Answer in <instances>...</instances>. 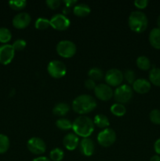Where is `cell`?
Segmentation results:
<instances>
[{
  "mask_svg": "<svg viewBox=\"0 0 160 161\" xmlns=\"http://www.w3.org/2000/svg\"><path fill=\"white\" fill-rule=\"evenodd\" d=\"M97 107V102L91 95L81 94L72 102V108L76 113L84 115L93 111Z\"/></svg>",
  "mask_w": 160,
  "mask_h": 161,
  "instance_id": "1",
  "label": "cell"
},
{
  "mask_svg": "<svg viewBox=\"0 0 160 161\" xmlns=\"http://www.w3.org/2000/svg\"><path fill=\"white\" fill-rule=\"evenodd\" d=\"M72 130L78 136L89 138L94 130L93 121L88 116H78L72 123Z\"/></svg>",
  "mask_w": 160,
  "mask_h": 161,
  "instance_id": "2",
  "label": "cell"
},
{
  "mask_svg": "<svg viewBox=\"0 0 160 161\" xmlns=\"http://www.w3.org/2000/svg\"><path fill=\"white\" fill-rule=\"evenodd\" d=\"M128 25L133 31L141 33L147 29L148 20L146 14L141 11H133L129 17Z\"/></svg>",
  "mask_w": 160,
  "mask_h": 161,
  "instance_id": "3",
  "label": "cell"
},
{
  "mask_svg": "<svg viewBox=\"0 0 160 161\" xmlns=\"http://www.w3.org/2000/svg\"><path fill=\"white\" fill-rule=\"evenodd\" d=\"M133 88L127 84L121 85L118 86L114 92V97L117 103H128L133 97Z\"/></svg>",
  "mask_w": 160,
  "mask_h": 161,
  "instance_id": "4",
  "label": "cell"
},
{
  "mask_svg": "<svg viewBox=\"0 0 160 161\" xmlns=\"http://www.w3.org/2000/svg\"><path fill=\"white\" fill-rule=\"evenodd\" d=\"M76 46L70 40L60 41L56 45V52L64 58H72L76 53Z\"/></svg>",
  "mask_w": 160,
  "mask_h": 161,
  "instance_id": "5",
  "label": "cell"
},
{
  "mask_svg": "<svg viewBox=\"0 0 160 161\" xmlns=\"http://www.w3.org/2000/svg\"><path fill=\"white\" fill-rule=\"evenodd\" d=\"M47 72L53 78L60 79L66 75L67 68L61 61L53 60L50 61L47 65Z\"/></svg>",
  "mask_w": 160,
  "mask_h": 161,
  "instance_id": "6",
  "label": "cell"
},
{
  "mask_svg": "<svg viewBox=\"0 0 160 161\" xmlns=\"http://www.w3.org/2000/svg\"><path fill=\"white\" fill-rule=\"evenodd\" d=\"M116 141V133L113 129L105 128L97 135V142L103 147L111 146Z\"/></svg>",
  "mask_w": 160,
  "mask_h": 161,
  "instance_id": "7",
  "label": "cell"
},
{
  "mask_svg": "<svg viewBox=\"0 0 160 161\" xmlns=\"http://www.w3.org/2000/svg\"><path fill=\"white\" fill-rule=\"evenodd\" d=\"M105 82L110 86H119L124 79L123 73L119 69H109L105 74Z\"/></svg>",
  "mask_w": 160,
  "mask_h": 161,
  "instance_id": "8",
  "label": "cell"
},
{
  "mask_svg": "<svg viewBox=\"0 0 160 161\" xmlns=\"http://www.w3.org/2000/svg\"><path fill=\"white\" fill-rule=\"evenodd\" d=\"M28 149L33 154L41 155L46 150V145L42 138L39 137H33L30 138L27 143Z\"/></svg>",
  "mask_w": 160,
  "mask_h": 161,
  "instance_id": "9",
  "label": "cell"
},
{
  "mask_svg": "<svg viewBox=\"0 0 160 161\" xmlns=\"http://www.w3.org/2000/svg\"><path fill=\"white\" fill-rule=\"evenodd\" d=\"M50 26L56 31H65L71 25L70 20L64 14H56L50 20Z\"/></svg>",
  "mask_w": 160,
  "mask_h": 161,
  "instance_id": "10",
  "label": "cell"
},
{
  "mask_svg": "<svg viewBox=\"0 0 160 161\" xmlns=\"http://www.w3.org/2000/svg\"><path fill=\"white\" fill-rule=\"evenodd\" d=\"M96 97L100 101H109L114 96V92L110 86L105 83H100L97 85L94 89Z\"/></svg>",
  "mask_w": 160,
  "mask_h": 161,
  "instance_id": "11",
  "label": "cell"
},
{
  "mask_svg": "<svg viewBox=\"0 0 160 161\" xmlns=\"http://www.w3.org/2000/svg\"><path fill=\"white\" fill-rule=\"evenodd\" d=\"M15 56V50L10 44H3L0 46V64H9Z\"/></svg>",
  "mask_w": 160,
  "mask_h": 161,
  "instance_id": "12",
  "label": "cell"
},
{
  "mask_svg": "<svg viewBox=\"0 0 160 161\" xmlns=\"http://www.w3.org/2000/svg\"><path fill=\"white\" fill-rule=\"evenodd\" d=\"M31 16L28 13H19L13 19V25L17 29H24L31 23Z\"/></svg>",
  "mask_w": 160,
  "mask_h": 161,
  "instance_id": "13",
  "label": "cell"
},
{
  "mask_svg": "<svg viewBox=\"0 0 160 161\" xmlns=\"http://www.w3.org/2000/svg\"><path fill=\"white\" fill-rule=\"evenodd\" d=\"M133 90L137 94H147L151 90V83L145 79H137L133 83Z\"/></svg>",
  "mask_w": 160,
  "mask_h": 161,
  "instance_id": "14",
  "label": "cell"
},
{
  "mask_svg": "<svg viewBox=\"0 0 160 161\" xmlns=\"http://www.w3.org/2000/svg\"><path fill=\"white\" fill-rule=\"evenodd\" d=\"M95 145L93 141L89 138H83L80 142V151L86 157H90L93 154Z\"/></svg>",
  "mask_w": 160,
  "mask_h": 161,
  "instance_id": "15",
  "label": "cell"
},
{
  "mask_svg": "<svg viewBox=\"0 0 160 161\" xmlns=\"http://www.w3.org/2000/svg\"><path fill=\"white\" fill-rule=\"evenodd\" d=\"M63 145L67 150L72 151L79 145V138L75 133H68L63 139Z\"/></svg>",
  "mask_w": 160,
  "mask_h": 161,
  "instance_id": "16",
  "label": "cell"
},
{
  "mask_svg": "<svg viewBox=\"0 0 160 161\" xmlns=\"http://www.w3.org/2000/svg\"><path fill=\"white\" fill-rule=\"evenodd\" d=\"M149 42L152 47L159 50L160 49V28H155L149 33Z\"/></svg>",
  "mask_w": 160,
  "mask_h": 161,
  "instance_id": "17",
  "label": "cell"
},
{
  "mask_svg": "<svg viewBox=\"0 0 160 161\" xmlns=\"http://www.w3.org/2000/svg\"><path fill=\"white\" fill-rule=\"evenodd\" d=\"M90 7L85 3L76 4L73 8V13L78 17H85L90 14Z\"/></svg>",
  "mask_w": 160,
  "mask_h": 161,
  "instance_id": "18",
  "label": "cell"
},
{
  "mask_svg": "<svg viewBox=\"0 0 160 161\" xmlns=\"http://www.w3.org/2000/svg\"><path fill=\"white\" fill-rule=\"evenodd\" d=\"M70 110V106L64 102H60L55 105L53 108V113L56 116H64Z\"/></svg>",
  "mask_w": 160,
  "mask_h": 161,
  "instance_id": "19",
  "label": "cell"
},
{
  "mask_svg": "<svg viewBox=\"0 0 160 161\" xmlns=\"http://www.w3.org/2000/svg\"><path fill=\"white\" fill-rule=\"evenodd\" d=\"M94 125L97 126L100 128H108L110 125V122L108 118L104 114L96 115L93 119Z\"/></svg>",
  "mask_w": 160,
  "mask_h": 161,
  "instance_id": "20",
  "label": "cell"
},
{
  "mask_svg": "<svg viewBox=\"0 0 160 161\" xmlns=\"http://www.w3.org/2000/svg\"><path fill=\"white\" fill-rule=\"evenodd\" d=\"M150 83L156 86H160V69L153 68L149 72Z\"/></svg>",
  "mask_w": 160,
  "mask_h": 161,
  "instance_id": "21",
  "label": "cell"
},
{
  "mask_svg": "<svg viewBox=\"0 0 160 161\" xmlns=\"http://www.w3.org/2000/svg\"><path fill=\"white\" fill-rule=\"evenodd\" d=\"M136 66L139 68L141 70L147 71L150 69L151 68V61L149 58H147L146 56H140L136 59Z\"/></svg>",
  "mask_w": 160,
  "mask_h": 161,
  "instance_id": "22",
  "label": "cell"
},
{
  "mask_svg": "<svg viewBox=\"0 0 160 161\" xmlns=\"http://www.w3.org/2000/svg\"><path fill=\"white\" fill-rule=\"evenodd\" d=\"M111 113L116 116H122L126 113V108L124 106V105L120 103H115L111 106Z\"/></svg>",
  "mask_w": 160,
  "mask_h": 161,
  "instance_id": "23",
  "label": "cell"
},
{
  "mask_svg": "<svg viewBox=\"0 0 160 161\" xmlns=\"http://www.w3.org/2000/svg\"><path fill=\"white\" fill-rule=\"evenodd\" d=\"M88 76L93 81H98L104 77L103 71L99 68H92L88 72Z\"/></svg>",
  "mask_w": 160,
  "mask_h": 161,
  "instance_id": "24",
  "label": "cell"
},
{
  "mask_svg": "<svg viewBox=\"0 0 160 161\" xmlns=\"http://www.w3.org/2000/svg\"><path fill=\"white\" fill-rule=\"evenodd\" d=\"M56 126L62 130H67L72 129V123L66 118H61L56 121Z\"/></svg>",
  "mask_w": 160,
  "mask_h": 161,
  "instance_id": "25",
  "label": "cell"
},
{
  "mask_svg": "<svg viewBox=\"0 0 160 161\" xmlns=\"http://www.w3.org/2000/svg\"><path fill=\"white\" fill-rule=\"evenodd\" d=\"M12 34L7 28H0V42L6 44L11 40Z\"/></svg>",
  "mask_w": 160,
  "mask_h": 161,
  "instance_id": "26",
  "label": "cell"
},
{
  "mask_svg": "<svg viewBox=\"0 0 160 161\" xmlns=\"http://www.w3.org/2000/svg\"><path fill=\"white\" fill-rule=\"evenodd\" d=\"M9 139L6 135L0 134V154H3L8 151L9 148Z\"/></svg>",
  "mask_w": 160,
  "mask_h": 161,
  "instance_id": "27",
  "label": "cell"
},
{
  "mask_svg": "<svg viewBox=\"0 0 160 161\" xmlns=\"http://www.w3.org/2000/svg\"><path fill=\"white\" fill-rule=\"evenodd\" d=\"M64 157L63 150L60 148H55L50 153V157L53 161H61Z\"/></svg>",
  "mask_w": 160,
  "mask_h": 161,
  "instance_id": "28",
  "label": "cell"
},
{
  "mask_svg": "<svg viewBox=\"0 0 160 161\" xmlns=\"http://www.w3.org/2000/svg\"><path fill=\"white\" fill-rule=\"evenodd\" d=\"M50 26V21L45 17H39L35 23V27L39 30H45Z\"/></svg>",
  "mask_w": 160,
  "mask_h": 161,
  "instance_id": "29",
  "label": "cell"
},
{
  "mask_svg": "<svg viewBox=\"0 0 160 161\" xmlns=\"http://www.w3.org/2000/svg\"><path fill=\"white\" fill-rule=\"evenodd\" d=\"M27 2L25 0H16V1H9V6L11 9L14 10H21L25 8Z\"/></svg>",
  "mask_w": 160,
  "mask_h": 161,
  "instance_id": "30",
  "label": "cell"
},
{
  "mask_svg": "<svg viewBox=\"0 0 160 161\" xmlns=\"http://www.w3.org/2000/svg\"><path fill=\"white\" fill-rule=\"evenodd\" d=\"M149 119L151 122L153 123L154 124L159 125L160 124V110L153 109L151 111L149 114Z\"/></svg>",
  "mask_w": 160,
  "mask_h": 161,
  "instance_id": "31",
  "label": "cell"
},
{
  "mask_svg": "<svg viewBox=\"0 0 160 161\" xmlns=\"http://www.w3.org/2000/svg\"><path fill=\"white\" fill-rule=\"evenodd\" d=\"M124 78L125 79L128 83L130 84H133L134 83V81L136 80V75H135V72H133L131 69H127L125 71L123 74Z\"/></svg>",
  "mask_w": 160,
  "mask_h": 161,
  "instance_id": "32",
  "label": "cell"
},
{
  "mask_svg": "<svg viewBox=\"0 0 160 161\" xmlns=\"http://www.w3.org/2000/svg\"><path fill=\"white\" fill-rule=\"evenodd\" d=\"M12 46L15 51H21L26 47L27 42L24 39H17L13 43Z\"/></svg>",
  "mask_w": 160,
  "mask_h": 161,
  "instance_id": "33",
  "label": "cell"
},
{
  "mask_svg": "<svg viewBox=\"0 0 160 161\" xmlns=\"http://www.w3.org/2000/svg\"><path fill=\"white\" fill-rule=\"evenodd\" d=\"M45 3L47 6L51 9H56L61 6V2L60 0H47Z\"/></svg>",
  "mask_w": 160,
  "mask_h": 161,
  "instance_id": "34",
  "label": "cell"
},
{
  "mask_svg": "<svg viewBox=\"0 0 160 161\" xmlns=\"http://www.w3.org/2000/svg\"><path fill=\"white\" fill-rule=\"evenodd\" d=\"M147 4H148L147 0H136L134 2V6L140 9H145L147 6Z\"/></svg>",
  "mask_w": 160,
  "mask_h": 161,
  "instance_id": "35",
  "label": "cell"
},
{
  "mask_svg": "<svg viewBox=\"0 0 160 161\" xmlns=\"http://www.w3.org/2000/svg\"><path fill=\"white\" fill-rule=\"evenodd\" d=\"M84 86L85 87L87 88L88 90H94L97 85H96L95 81L90 80V79H88V80H86V81H85Z\"/></svg>",
  "mask_w": 160,
  "mask_h": 161,
  "instance_id": "36",
  "label": "cell"
},
{
  "mask_svg": "<svg viewBox=\"0 0 160 161\" xmlns=\"http://www.w3.org/2000/svg\"><path fill=\"white\" fill-rule=\"evenodd\" d=\"M64 4H65L66 7H72V6H75L77 4L76 0H64Z\"/></svg>",
  "mask_w": 160,
  "mask_h": 161,
  "instance_id": "37",
  "label": "cell"
},
{
  "mask_svg": "<svg viewBox=\"0 0 160 161\" xmlns=\"http://www.w3.org/2000/svg\"><path fill=\"white\" fill-rule=\"evenodd\" d=\"M154 149L158 155H160V138L157 139L154 144Z\"/></svg>",
  "mask_w": 160,
  "mask_h": 161,
  "instance_id": "38",
  "label": "cell"
},
{
  "mask_svg": "<svg viewBox=\"0 0 160 161\" xmlns=\"http://www.w3.org/2000/svg\"><path fill=\"white\" fill-rule=\"evenodd\" d=\"M32 161H50V160L45 157H37V158L34 159Z\"/></svg>",
  "mask_w": 160,
  "mask_h": 161,
  "instance_id": "39",
  "label": "cell"
},
{
  "mask_svg": "<svg viewBox=\"0 0 160 161\" xmlns=\"http://www.w3.org/2000/svg\"><path fill=\"white\" fill-rule=\"evenodd\" d=\"M150 161H160V156L159 155L153 156V157H151Z\"/></svg>",
  "mask_w": 160,
  "mask_h": 161,
  "instance_id": "40",
  "label": "cell"
},
{
  "mask_svg": "<svg viewBox=\"0 0 160 161\" xmlns=\"http://www.w3.org/2000/svg\"><path fill=\"white\" fill-rule=\"evenodd\" d=\"M157 25H158V28H160V15L158 16V19H157Z\"/></svg>",
  "mask_w": 160,
  "mask_h": 161,
  "instance_id": "41",
  "label": "cell"
}]
</instances>
